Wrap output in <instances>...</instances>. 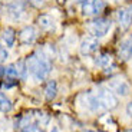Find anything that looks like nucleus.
Listing matches in <instances>:
<instances>
[{"mask_svg": "<svg viewBox=\"0 0 132 132\" xmlns=\"http://www.w3.org/2000/svg\"><path fill=\"white\" fill-rule=\"evenodd\" d=\"M26 69L32 73L36 79L43 80L46 79L47 75L52 70V65H50L47 56H45L43 53H33L30 55L29 59L26 60Z\"/></svg>", "mask_w": 132, "mask_h": 132, "instance_id": "nucleus-1", "label": "nucleus"}, {"mask_svg": "<svg viewBox=\"0 0 132 132\" xmlns=\"http://www.w3.org/2000/svg\"><path fill=\"white\" fill-rule=\"evenodd\" d=\"M112 27V23H111V20L109 19H105V17H98V19L92 20L88 26V30L92 36L95 37H103L108 35V32L111 30Z\"/></svg>", "mask_w": 132, "mask_h": 132, "instance_id": "nucleus-2", "label": "nucleus"}, {"mask_svg": "<svg viewBox=\"0 0 132 132\" xmlns=\"http://www.w3.org/2000/svg\"><path fill=\"white\" fill-rule=\"evenodd\" d=\"M96 96L99 98V101L105 109H115L118 106V98L113 95V92L109 88H101Z\"/></svg>", "mask_w": 132, "mask_h": 132, "instance_id": "nucleus-3", "label": "nucleus"}, {"mask_svg": "<svg viewBox=\"0 0 132 132\" xmlns=\"http://www.w3.org/2000/svg\"><path fill=\"white\" fill-rule=\"evenodd\" d=\"M99 47V42H98V37L95 36H86L82 39L79 45V50H80V55L83 56H89V55H93V53L98 50Z\"/></svg>", "mask_w": 132, "mask_h": 132, "instance_id": "nucleus-4", "label": "nucleus"}, {"mask_svg": "<svg viewBox=\"0 0 132 132\" xmlns=\"http://www.w3.org/2000/svg\"><path fill=\"white\" fill-rule=\"evenodd\" d=\"M109 89L112 90V92L118 93L119 96H126L131 92V86L122 78H115V79H112L109 82Z\"/></svg>", "mask_w": 132, "mask_h": 132, "instance_id": "nucleus-5", "label": "nucleus"}, {"mask_svg": "<svg viewBox=\"0 0 132 132\" xmlns=\"http://www.w3.org/2000/svg\"><path fill=\"white\" fill-rule=\"evenodd\" d=\"M103 7H105L103 0H89L82 4V12L85 16H95L102 12Z\"/></svg>", "mask_w": 132, "mask_h": 132, "instance_id": "nucleus-6", "label": "nucleus"}, {"mask_svg": "<svg viewBox=\"0 0 132 132\" xmlns=\"http://www.w3.org/2000/svg\"><path fill=\"white\" fill-rule=\"evenodd\" d=\"M118 22L123 29L131 26V23H132V6L122 7V9L119 10L118 12Z\"/></svg>", "mask_w": 132, "mask_h": 132, "instance_id": "nucleus-7", "label": "nucleus"}, {"mask_svg": "<svg viewBox=\"0 0 132 132\" xmlns=\"http://www.w3.org/2000/svg\"><path fill=\"white\" fill-rule=\"evenodd\" d=\"M35 39H36V30L32 26H26L19 33V40L23 45H30V43L35 42Z\"/></svg>", "mask_w": 132, "mask_h": 132, "instance_id": "nucleus-8", "label": "nucleus"}, {"mask_svg": "<svg viewBox=\"0 0 132 132\" xmlns=\"http://www.w3.org/2000/svg\"><path fill=\"white\" fill-rule=\"evenodd\" d=\"M119 57L122 60H129L132 57V39H126L119 45Z\"/></svg>", "mask_w": 132, "mask_h": 132, "instance_id": "nucleus-9", "label": "nucleus"}, {"mask_svg": "<svg viewBox=\"0 0 132 132\" xmlns=\"http://www.w3.org/2000/svg\"><path fill=\"white\" fill-rule=\"evenodd\" d=\"M37 26L42 30L49 32V30L55 29V20H53L52 16H49V14H40V16L37 17Z\"/></svg>", "mask_w": 132, "mask_h": 132, "instance_id": "nucleus-10", "label": "nucleus"}, {"mask_svg": "<svg viewBox=\"0 0 132 132\" xmlns=\"http://www.w3.org/2000/svg\"><path fill=\"white\" fill-rule=\"evenodd\" d=\"M86 105H88V108L92 111V112H101L103 108V105L101 103V101H99L98 96L95 95H88L86 96Z\"/></svg>", "mask_w": 132, "mask_h": 132, "instance_id": "nucleus-11", "label": "nucleus"}, {"mask_svg": "<svg viewBox=\"0 0 132 132\" xmlns=\"http://www.w3.org/2000/svg\"><path fill=\"white\" fill-rule=\"evenodd\" d=\"M57 95V85L55 80H49L45 86V98L46 101H53Z\"/></svg>", "mask_w": 132, "mask_h": 132, "instance_id": "nucleus-12", "label": "nucleus"}, {"mask_svg": "<svg viewBox=\"0 0 132 132\" xmlns=\"http://www.w3.org/2000/svg\"><path fill=\"white\" fill-rule=\"evenodd\" d=\"M113 62V57L111 53H99L98 56H96L95 59V63L98 66H101V68H109V65H112Z\"/></svg>", "mask_w": 132, "mask_h": 132, "instance_id": "nucleus-13", "label": "nucleus"}, {"mask_svg": "<svg viewBox=\"0 0 132 132\" xmlns=\"http://www.w3.org/2000/svg\"><path fill=\"white\" fill-rule=\"evenodd\" d=\"M2 39L6 43V46H13L14 40H16V32H14L12 27H6L2 33Z\"/></svg>", "mask_w": 132, "mask_h": 132, "instance_id": "nucleus-14", "label": "nucleus"}, {"mask_svg": "<svg viewBox=\"0 0 132 132\" xmlns=\"http://www.w3.org/2000/svg\"><path fill=\"white\" fill-rule=\"evenodd\" d=\"M9 13L14 17V19H20V14L23 13V6L20 2H14V3L9 4Z\"/></svg>", "mask_w": 132, "mask_h": 132, "instance_id": "nucleus-15", "label": "nucleus"}, {"mask_svg": "<svg viewBox=\"0 0 132 132\" xmlns=\"http://www.w3.org/2000/svg\"><path fill=\"white\" fill-rule=\"evenodd\" d=\"M10 109H12V102H10V99L6 98L4 93L0 92V111H2V112H9Z\"/></svg>", "mask_w": 132, "mask_h": 132, "instance_id": "nucleus-16", "label": "nucleus"}, {"mask_svg": "<svg viewBox=\"0 0 132 132\" xmlns=\"http://www.w3.org/2000/svg\"><path fill=\"white\" fill-rule=\"evenodd\" d=\"M3 75L9 76V78H16V76H19L17 65L13 63V65H9V66H6V68H3Z\"/></svg>", "mask_w": 132, "mask_h": 132, "instance_id": "nucleus-17", "label": "nucleus"}, {"mask_svg": "<svg viewBox=\"0 0 132 132\" xmlns=\"http://www.w3.org/2000/svg\"><path fill=\"white\" fill-rule=\"evenodd\" d=\"M22 132H43V131H42V129H40L37 125H35V123H30V125L24 126V128L22 129Z\"/></svg>", "mask_w": 132, "mask_h": 132, "instance_id": "nucleus-18", "label": "nucleus"}, {"mask_svg": "<svg viewBox=\"0 0 132 132\" xmlns=\"http://www.w3.org/2000/svg\"><path fill=\"white\" fill-rule=\"evenodd\" d=\"M7 57H9V52H7V49L4 46H2V45H0V63L6 62Z\"/></svg>", "mask_w": 132, "mask_h": 132, "instance_id": "nucleus-19", "label": "nucleus"}, {"mask_svg": "<svg viewBox=\"0 0 132 132\" xmlns=\"http://www.w3.org/2000/svg\"><path fill=\"white\" fill-rule=\"evenodd\" d=\"M126 113L132 118V102H129L128 105H126Z\"/></svg>", "mask_w": 132, "mask_h": 132, "instance_id": "nucleus-20", "label": "nucleus"}, {"mask_svg": "<svg viewBox=\"0 0 132 132\" xmlns=\"http://www.w3.org/2000/svg\"><path fill=\"white\" fill-rule=\"evenodd\" d=\"M76 2H79V3L83 4V3H86V2H89V0H76Z\"/></svg>", "mask_w": 132, "mask_h": 132, "instance_id": "nucleus-21", "label": "nucleus"}, {"mask_svg": "<svg viewBox=\"0 0 132 132\" xmlns=\"http://www.w3.org/2000/svg\"><path fill=\"white\" fill-rule=\"evenodd\" d=\"M50 132H57V128H53V129H52V131H50Z\"/></svg>", "mask_w": 132, "mask_h": 132, "instance_id": "nucleus-22", "label": "nucleus"}, {"mask_svg": "<svg viewBox=\"0 0 132 132\" xmlns=\"http://www.w3.org/2000/svg\"><path fill=\"white\" fill-rule=\"evenodd\" d=\"M125 132H132V128H129V129H126Z\"/></svg>", "mask_w": 132, "mask_h": 132, "instance_id": "nucleus-23", "label": "nucleus"}, {"mask_svg": "<svg viewBox=\"0 0 132 132\" xmlns=\"http://www.w3.org/2000/svg\"><path fill=\"white\" fill-rule=\"evenodd\" d=\"M85 132H93V131H85Z\"/></svg>", "mask_w": 132, "mask_h": 132, "instance_id": "nucleus-24", "label": "nucleus"}, {"mask_svg": "<svg viewBox=\"0 0 132 132\" xmlns=\"http://www.w3.org/2000/svg\"><path fill=\"white\" fill-rule=\"evenodd\" d=\"M131 39H132V35H131Z\"/></svg>", "mask_w": 132, "mask_h": 132, "instance_id": "nucleus-25", "label": "nucleus"}, {"mask_svg": "<svg viewBox=\"0 0 132 132\" xmlns=\"http://www.w3.org/2000/svg\"><path fill=\"white\" fill-rule=\"evenodd\" d=\"M116 2H118V0H116Z\"/></svg>", "mask_w": 132, "mask_h": 132, "instance_id": "nucleus-26", "label": "nucleus"}]
</instances>
